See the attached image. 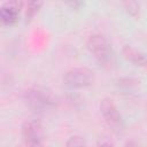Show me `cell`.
Returning a JSON list of instances; mask_svg holds the SVG:
<instances>
[{
  "label": "cell",
  "mask_w": 147,
  "mask_h": 147,
  "mask_svg": "<svg viewBox=\"0 0 147 147\" xmlns=\"http://www.w3.org/2000/svg\"><path fill=\"white\" fill-rule=\"evenodd\" d=\"M25 105L37 114L52 110L57 106V98L54 93L44 86H31L23 92Z\"/></svg>",
  "instance_id": "cell-1"
},
{
  "label": "cell",
  "mask_w": 147,
  "mask_h": 147,
  "mask_svg": "<svg viewBox=\"0 0 147 147\" xmlns=\"http://www.w3.org/2000/svg\"><path fill=\"white\" fill-rule=\"evenodd\" d=\"M87 48L100 65L105 68H111L116 63L115 52L103 34L94 33L90 36L87 40Z\"/></svg>",
  "instance_id": "cell-2"
},
{
  "label": "cell",
  "mask_w": 147,
  "mask_h": 147,
  "mask_svg": "<svg viewBox=\"0 0 147 147\" xmlns=\"http://www.w3.org/2000/svg\"><path fill=\"white\" fill-rule=\"evenodd\" d=\"M94 82L93 71L85 67L72 68L63 76V83L69 88H83L92 85Z\"/></svg>",
  "instance_id": "cell-3"
},
{
  "label": "cell",
  "mask_w": 147,
  "mask_h": 147,
  "mask_svg": "<svg viewBox=\"0 0 147 147\" xmlns=\"http://www.w3.org/2000/svg\"><path fill=\"white\" fill-rule=\"evenodd\" d=\"M100 111L102 114V117L106 122V124L115 132V133H121L124 129V121L118 111L115 102L109 99L105 98L102 99L100 103Z\"/></svg>",
  "instance_id": "cell-4"
},
{
  "label": "cell",
  "mask_w": 147,
  "mask_h": 147,
  "mask_svg": "<svg viewBox=\"0 0 147 147\" xmlns=\"http://www.w3.org/2000/svg\"><path fill=\"white\" fill-rule=\"evenodd\" d=\"M22 138L26 147H44V132L39 121L28 119L22 125Z\"/></svg>",
  "instance_id": "cell-5"
},
{
  "label": "cell",
  "mask_w": 147,
  "mask_h": 147,
  "mask_svg": "<svg viewBox=\"0 0 147 147\" xmlns=\"http://www.w3.org/2000/svg\"><path fill=\"white\" fill-rule=\"evenodd\" d=\"M23 2L11 1L6 2L0 6V23L3 25H13L18 20L20 9L22 8Z\"/></svg>",
  "instance_id": "cell-6"
},
{
  "label": "cell",
  "mask_w": 147,
  "mask_h": 147,
  "mask_svg": "<svg viewBox=\"0 0 147 147\" xmlns=\"http://www.w3.org/2000/svg\"><path fill=\"white\" fill-rule=\"evenodd\" d=\"M122 54L127 61H130L132 64H134L137 67H145L146 65L145 54L142 52L138 51L137 48L130 46V45H125L122 48Z\"/></svg>",
  "instance_id": "cell-7"
},
{
  "label": "cell",
  "mask_w": 147,
  "mask_h": 147,
  "mask_svg": "<svg viewBox=\"0 0 147 147\" xmlns=\"http://www.w3.org/2000/svg\"><path fill=\"white\" fill-rule=\"evenodd\" d=\"M117 85L121 88V91H123L124 93L131 94L134 91H137L139 82L133 78H121L117 80Z\"/></svg>",
  "instance_id": "cell-8"
},
{
  "label": "cell",
  "mask_w": 147,
  "mask_h": 147,
  "mask_svg": "<svg viewBox=\"0 0 147 147\" xmlns=\"http://www.w3.org/2000/svg\"><path fill=\"white\" fill-rule=\"evenodd\" d=\"M42 6V1H30L26 3V9H25V21L30 22L34 15L39 11V9Z\"/></svg>",
  "instance_id": "cell-9"
},
{
  "label": "cell",
  "mask_w": 147,
  "mask_h": 147,
  "mask_svg": "<svg viewBox=\"0 0 147 147\" xmlns=\"http://www.w3.org/2000/svg\"><path fill=\"white\" fill-rule=\"evenodd\" d=\"M123 6L125 10L133 17H138L140 14V3L137 1H126L123 2Z\"/></svg>",
  "instance_id": "cell-10"
},
{
  "label": "cell",
  "mask_w": 147,
  "mask_h": 147,
  "mask_svg": "<svg viewBox=\"0 0 147 147\" xmlns=\"http://www.w3.org/2000/svg\"><path fill=\"white\" fill-rule=\"evenodd\" d=\"M65 147H87L86 141L80 136H72L67 140Z\"/></svg>",
  "instance_id": "cell-11"
},
{
  "label": "cell",
  "mask_w": 147,
  "mask_h": 147,
  "mask_svg": "<svg viewBox=\"0 0 147 147\" xmlns=\"http://www.w3.org/2000/svg\"><path fill=\"white\" fill-rule=\"evenodd\" d=\"M96 147H115L114 142L106 136H101L96 140Z\"/></svg>",
  "instance_id": "cell-12"
},
{
  "label": "cell",
  "mask_w": 147,
  "mask_h": 147,
  "mask_svg": "<svg viewBox=\"0 0 147 147\" xmlns=\"http://www.w3.org/2000/svg\"><path fill=\"white\" fill-rule=\"evenodd\" d=\"M125 147H140V146L136 140H129V141H126Z\"/></svg>",
  "instance_id": "cell-13"
},
{
  "label": "cell",
  "mask_w": 147,
  "mask_h": 147,
  "mask_svg": "<svg viewBox=\"0 0 147 147\" xmlns=\"http://www.w3.org/2000/svg\"><path fill=\"white\" fill-rule=\"evenodd\" d=\"M68 5L76 9V8H78L79 6H82V5H83V2H80V1H74V2H68Z\"/></svg>",
  "instance_id": "cell-14"
}]
</instances>
